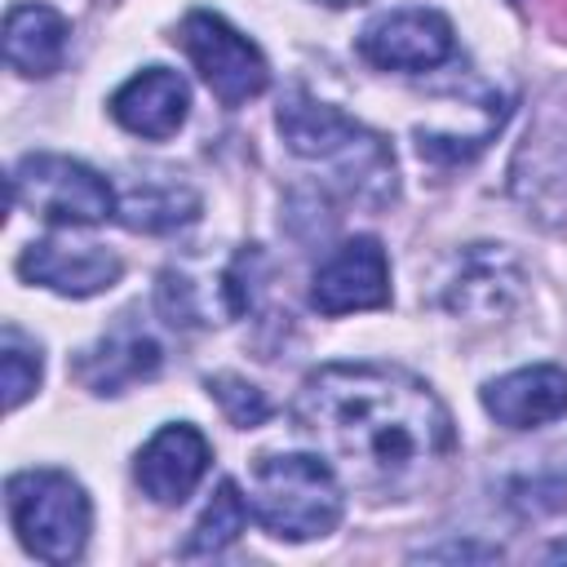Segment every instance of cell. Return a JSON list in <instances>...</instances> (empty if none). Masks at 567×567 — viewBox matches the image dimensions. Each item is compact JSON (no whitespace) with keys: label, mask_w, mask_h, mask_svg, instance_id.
I'll use <instances>...</instances> for the list:
<instances>
[{"label":"cell","mask_w":567,"mask_h":567,"mask_svg":"<svg viewBox=\"0 0 567 567\" xmlns=\"http://www.w3.org/2000/svg\"><path fill=\"white\" fill-rule=\"evenodd\" d=\"M297 421L332 470L372 496L421 487L456 447L439 394L385 363H328L310 372L297 394Z\"/></svg>","instance_id":"obj_1"},{"label":"cell","mask_w":567,"mask_h":567,"mask_svg":"<svg viewBox=\"0 0 567 567\" xmlns=\"http://www.w3.org/2000/svg\"><path fill=\"white\" fill-rule=\"evenodd\" d=\"M275 124H279L292 155L337 164V177L350 186V195H359L368 204H385L394 195V155H390V146L377 133H368L359 120L341 115L337 106L315 102L310 93L292 89L279 102Z\"/></svg>","instance_id":"obj_2"},{"label":"cell","mask_w":567,"mask_h":567,"mask_svg":"<svg viewBox=\"0 0 567 567\" xmlns=\"http://www.w3.org/2000/svg\"><path fill=\"white\" fill-rule=\"evenodd\" d=\"M341 483L323 456L284 452L252 470V514L279 540H315L341 523Z\"/></svg>","instance_id":"obj_3"},{"label":"cell","mask_w":567,"mask_h":567,"mask_svg":"<svg viewBox=\"0 0 567 567\" xmlns=\"http://www.w3.org/2000/svg\"><path fill=\"white\" fill-rule=\"evenodd\" d=\"M4 505L27 554L44 563H71L84 554L93 509L84 487L62 470H18L4 483Z\"/></svg>","instance_id":"obj_4"},{"label":"cell","mask_w":567,"mask_h":567,"mask_svg":"<svg viewBox=\"0 0 567 567\" xmlns=\"http://www.w3.org/2000/svg\"><path fill=\"white\" fill-rule=\"evenodd\" d=\"M9 190L18 208H31L62 226H97L120 213L111 182L66 155H22L9 173Z\"/></svg>","instance_id":"obj_5"},{"label":"cell","mask_w":567,"mask_h":567,"mask_svg":"<svg viewBox=\"0 0 567 567\" xmlns=\"http://www.w3.org/2000/svg\"><path fill=\"white\" fill-rule=\"evenodd\" d=\"M177 44L186 49V58L195 62V71L204 75V84L213 89V97L221 106H244L257 93H266V84H270V66H266L261 49L208 9H195L182 18Z\"/></svg>","instance_id":"obj_6"},{"label":"cell","mask_w":567,"mask_h":567,"mask_svg":"<svg viewBox=\"0 0 567 567\" xmlns=\"http://www.w3.org/2000/svg\"><path fill=\"white\" fill-rule=\"evenodd\" d=\"M310 301L323 315H350V310H377L390 301V261L385 248L372 235H354L341 248L328 252V261L315 270Z\"/></svg>","instance_id":"obj_7"},{"label":"cell","mask_w":567,"mask_h":567,"mask_svg":"<svg viewBox=\"0 0 567 567\" xmlns=\"http://www.w3.org/2000/svg\"><path fill=\"white\" fill-rule=\"evenodd\" d=\"M456 49L452 22L434 9H399L363 27L359 53L381 71H430Z\"/></svg>","instance_id":"obj_8"},{"label":"cell","mask_w":567,"mask_h":567,"mask_svg":"<svg viewBox=\"0 0 567 567\" xmlns=\"http://www.w3.org/2000/svg\"><path fill=\"white\" fill-rule=\"evenodd\" d=\"M523 297V270L501 244H470L443 279V306L465 319H501Z\"/></svg>","instance_id":"obj_9"},{"label":"cell","mask_w":567,"mask_h":567,"mask_svg":"<svg viewBox=\"0 0 567 567\" xmlns=\"http://www.w3.org/2000/svg\"><path fill=\"white\" fill-rule=\"evenodd\" d=\"M208 470V439L195 425H164L137 452V483L155 505H182Z\"/></svg>","instance_id":"obj_10"},{"label":"cell","mask_w":567,"mask_h":567,"mask_svg":"<svg viewBox=\"0 0 567 567\" xmlns=\"http://www.w3.org/2000/svg\"><path fill=\"white\" fill-rule=\"evenodd\" d=\"M483 408L509 430H536L567 416V368L532 363L483 385Z\"/></svg>","instance_id":"obj_11"},{"label":"cell","mask_w":567,"mask_h":567,"mask_svg":"<svg viewBox=\"0 0 567 567\" xmlns=\"http://www.w3.org/2000/svg\"><path fill=\"white\" fill-rule=\"evenodd\" d=\"M120 257L93 244H58V239H40L18 257V275L31 284H44L62 297H93L106 292L120 279Z\"/></svg>","instance_id":"obj_12"},{"label":"cell","mask_w":567,"mask_h":567,"mask_svg":"<svg viewBox=\"0 0 567 567\" xmlns=\"http://www.w3.org/2000/svg\"><path fill=\"white\" fill-rule=\"evenodd\" d=\"M186 106H190V93H186V80L168 66H146L137 71L128 84L115 89L111 97V115L115 124H124L128 133L137 137H151V142H164L173 137L182 124H186Z\"/></svg>","instance_id":"obj_13"},{"label":"cell","mask_w":567,"mask_h":567,"mask_svg":"<svg viewBox=\"0 0 567 567\" xmlns=\"http://www.w3.org/2000/svg\"><path fill=\"white\" fill-rule=\"evenodd\" d=\"M159 341L146 337L142 328L133 323H120L115 332H106L93 350H84L80 359V381L93 390V394H120L124 385H137V381H151L159 372Z\"/></svg>","instance_id":"obj_14"},{"label":"cell","mask_w":567,"mask_h":567,"mask_svg":"<svg viewBox=\"0 0 567 567\" xmlns=\"http://www.w3.org/2000/svg\"><path fill=\"white\" fill-rule=\"evenodd\" d=\"M71 22L49 4H13L4 22V58L18 75H53L66 58Z\"/></svg>","instance_id":"obj_15"},{"label":"cell","mask_w":567,"mask_h":567,"mask_svg":"<svg viewBox=\"0 0 567 567\" xmlns=\"http://www.w3.org/2000/svg\"><path fill=\"white\" fill-rule=\"evenodd\" d=\"M199 213V199L190 186H164V182H146V186H133L120 204V221L128 230H146V235H159V230H177L186 221H195Z\"/></svg>","instance_id":"obj_16"},{"label":"cell","mask_w":567,"mask_h":567,"mask_svg":"<svg viewBox=\"0 0 567 567\" xmlns=\"http://www.w3.org/2000/svg\"><path fill=\"white\" fill-rule=\"evenodd\" d=\"M244 527H248V501H244V492H239V483H235V478H221V483H217V492H213V501L204 505V514H199L195 532L186 536L182 558L221 554L226 545H235V540H239V532H244Z\"/></svg>","instance_id":"obj_17"},{"label":"cell","mask_w":567,"mask_h":567,"mask_svg":"<svg viewBox=\"0 0 567 567\" xmlns=\"http://www.w3.org/2000/svg\"><path fill=\"white\" fill-rule=\"evenodd\" d=\"M0 368H4V403H9V412H13V408H22V403L31 399V390L40 385V346L27 341L13 323H9L4 337H0Z\"/></svg>","instance_id":"obj_18"},{"label":"cell","mask_w":567,"mask_h":567,"mask_svg":"<svg viewBox=\"0 0 567 567\" xmlns=\"http://www.w3.org/2000/svg\"><path fill=\"white\" fill-rule=\"evenodd\" d=\"M208 394L221 403V412H226V416H230L239 430H252V425H261V421L270 416L266 394H261L257 385H248L244 377L221 372V377H213V381H208Z\"/></svg>","instance_id":"obj_19"},{"label":"cell","mask_w":567,"mask_h":567,"mask_svg":"<svg viewBox=\"0 0 567 567\" xmlns=\"http://www.w3.org/2000/svg\"><path fill=\"white\" fill-rule=\"evenodd\" d=\"M496 558L501 549H487V545H447V549H425L421 558Z\"/></svg>","instance_id":"obj_20"},{"label":"cell","mask_w":567,"mask_h":567,"mask_svg":"<svg viewBox=\"0 0 567 567\" xmlns=\"http://www.w3.org/2000/svg\"><path fill=\"white\" fill-rule=\"evenodd\" d=\"M319 4H332V9H350V4H363V0H319Z\"/></svg>","instance_id":"obj_21"}]
</instances>
